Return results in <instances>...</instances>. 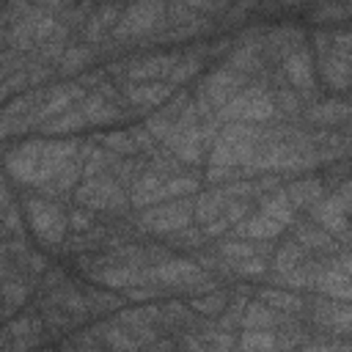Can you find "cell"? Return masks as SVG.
I'll list each match as a JSON object with an SVG mask.
<instances>
[{"label": "cell", "mask_w": 352, "mask_h": 352, "mask_svg": "<svg viewBox=\"0 0 352 352\" xmlns=\"http://www.w3.org/2000/svg\"><path fill=\"white\" fill-rule=\"evenodd\" d=\"M162 245L168 248V250H187V253H195V250H201L204 245H206V236H204V231H201V226H195V223H190V226H184V228H179V231H173V234H168V236H162Z\"/></svg>", "instance_id": "cell-31"}, {"label": "cell", "mask_w": 352, "mask_h": 352, "mask_svg": "<svg viewBox=\"0 0 352 352\" xmlns=\"http://www.w3.org/2000/svg\"><path fill=\"white\" fill-rule=\"evenodd\" d=\"M182 55H179V60H176V66L168 72V77H165V82L176 91V88H182L184 82H190V80H195L198 74H201V69H204V63L206 60H201L198 55H190V52H184V50H179Z\"/></svg>", "instance_id": "cell-32"}, {"label": "cell", "mask_w": 352, "mask_h": 352, "mask_svg": "<svg viewBox=\"0 0 352 352\" xmlns=\"http://www.w3.org/2000/svg\"><path fill=\"white\" fill-rule=\"evenodd\" d=\"M280 72H283V77H286V85L294 88L305 104L322 99V96H319L322 88H319V80H316L314 55H311L308 44L300 47V50H294L292 55H286V58L280 60Z\"/></svg>", "instance_id": "cell-7"}, {"label": "cell", "mask_w": 352, "mask_h": 352, "mask_svg": "<svg viewBox=\"0 0 352 352\" xmlns=\"http://www.w3.org/2000/svg\"><path fill=\"white\" fill-rule=\"evenodd\" d=\"M11 264H14V270H16L19 275H28V278H41V275L50 270V256L28 248L25 253L14 256V258H11Z\"/></svg>", "instance_id": "cell-34"}, {"label": "cell", "mask_w": 352, "mask_h": 352, "mask_svg": "<svg viewBox=\"0 0 352 352\" xmlns=\"http://www.w3.org/2000/svg\"><path fill=\"white\" fill-rule=\"evenodd\" d=\"M349 195H352V184L346 179L308 209V220L316 223L319 228H324L341 248H349V220H346L349 217Z\"/></svg>", "instance_id": "cell-3"}, {"label": "cell", "mask_w": 352, "mask_h": 352, "mask_svg": "<svg viewBox=\"0 0 352 352\" xmlns=\"http://www.w3.org/2000/svg\"><path fill=\"white\" fill-rule=\"evenodd\" d=\"M121 11H124V6H110V3L107 6H96L91 11L88 22L82 25V30L77 33L80 44L99 47L102 41H107L110 33H113V28H116V22H118V16H121Z\"/></svg>", "instance_id": "cell-18"}, {"label": "cell", "mask_w": 352, "mask_h": 352, "mask_svg": "<svg viewBox=\"0 0 352 352\" xmlns=\"http://www.w3.org/2000/svg\"><path fill=\"white\" fill-rule=\"evenodd\" d=\"M33 352H41V346H38V349H33Z\"/></svg>", "instance_id": "cell-47"}, {"label": "cell", "mask_w": 352, "mask_h": 352, "mask_svg": "<svg viewBox=\"0 0 352 352\" xmlns=\"http://www.w3.org/2000/svg\"><path fill=\"white\" fill-rule=\"evenodd\" d=\"M311 294H322V297H330V300L349 302V297H352V280H349V275H344V272H338V270L324 267L322 272H316V275H314Z\"/></svg>", "instance_id": "cell-23"}, {"label": "cell", "mask_w": 352, "mask_h": 352, "mask_svg": "<svg viewBox=\"0 0 352 352\" xmlns=\"http://www.w3.org/2000/svg\"><path fill=\"white\" fill-rule=\"evenodd\" d=\"M283 314L272 311L270 305L258 302V300H248L242 319H239V330H275Z\"/></svg>", "instance_id": "cell-28"}, {"label": "cell", "mask_w": 352, "mask_h": 352, "mask_svg": "<svg viewBox=\"0 0 352 352\" xmlns=\"http://www.w3.org/2000/svg\"><path fill=\"white\" fill-rule=\"evenodd\" d=\"M256 209L261 212V214H267L270 220H275V223H280L283 228H289L297 217H300V212L286 201V195H283V187L280 190H275V192H267V195H261V198H256Z\"/></svg>", "instance_id": "cell-25"}, {"label": "cell", "mask_w": 352, "mask_h": 352, "mask_svg": "<svg viewBox=\"0 0 352 352\" xmlns=\"http://www.w3.org/2000/svg\"><path fill=\"white\" fill-rule=\"evenodd\" d=\"M250 80L245 77V74H239V72H234V69H228V66H214L212 72H206L201 80H198V85L192 88V94H201L214 110H220L226 102H231L245 85H248Z\"/></svg>", "instance_id": "cell-8"}, {"label": "cell", "mask_w": 352, "mask_h": 352, "mask_svg": "<svg viewBox=\"0 0 352 352\" xmlns=\"http://www.w3.org/2000/svg\"><path fill=\"white\" fill-rule=\"evenodd\" d=\"M88 121V126H110V124H118V121H126L132 116V110L121 102H113V99H104L99 94H85L82 102L77 104Z\"/></svg>", "instance_id": "cell-17"}, {"label": "cell", "mask_w": 352, "mask_h": 352, "mask_svg": "<svg viewBox=\"0 0 352 352\" xmlns=\"http://www.w3.org/2000/svg\"><path fill=\"white\" fill-rule=\"evenodd\" d=\"M0 226L6 228V234H25V220H22V204H8L3 212H0Z\"/></svg>", "instance_id": "cell-40"}, {"label": "cell", "mask_w": 352, "mask_h": 352, "mask_svg": "<svg viewBox=\"0 0 352 352\" xmlns=\"http://www.w3.org/2000/svg\"><path fill=\"white\" fill-rule=\"evenodd\" d=\"M118 91H121V99L124 104L132 110V113H140L143 118L151 113V107H162L170 96H173V88L168 82H116Z\"/></svg>", "instance_id": "cell-13"}, {"label": "cell", "mask_w": 352, "mask_h": 352, "mask_svg": "<svg viewBox=\"0 0 352 352\" xmlns=\"http://www.w3.org/2000/svg\"><path fill=\"white\" fill-rule=\"evenodd\" d=\"M0 283H3V280H0Z\"/></svg>", "instance_id": "cell-48"}, {"label": "cell", "mask_w": 352, "mask_h": 352, "mask_svg": "<svg viewBox=\"0 0 352 352\" xmlns=\"http://www.w3.org/2000/svg\"><path fill=\"white\" fill-rule=\"evenodd\" d=\"M248 300H250V297L231 294L228 305H226V308H223V314L214 319V322H217V327H220V330H228V333H236V330H239V319H242V311H245Z\"/></svg>", "instance_id": "cell-36"}, {"label": "cell", "mask_w": 352, "mask_h": 352, "mask_svg": "<svg viewBox=\"0 0 352 352\" xmlns=\"http://www.w3.org/2000/svg\"><path fill=\"white\" fill-rule=\"evenodd\" d=\"M228 228H231V223L220 214L217 220H212V223H206V226H201V231H204V236H206V242L209 239H220V236H226L228 234Z\"/></svg>", "instance_id": "cell-43"}, {"label": "cell", "mask_w": 352, "mask_h": 352, "mask_svg": "<svg viewBox=\"0 0 352 352\" xmlns=\"http://www.w3.org/2000/svg\"><path fill=\"white\" fill-rule=\"evenodd\" d=\"M236 349L239 352H278L275 330H242V336H236Z\"/></svg>", "instance_id": "cell-33"}, {"label": "cell", "mask_w": 352, "mask_h": 352, "mask_svg": "<svg viewBox=\"0 0 352 352\" xmlns=\"http://www.w3.org/2000/svg\"><path fill=\"white\" fill-rule=\"evenodd\" d=\"M231 300V292L228 289H214V292H206V294H198V297H187L184 302L198 314V316H206V319H217L223 314V308L228 305Z\"/></svg>", "instance_id": "cell-30"}, {"label": "cell", "mask_w": 352, "mask_h": 352, "mask_svg": "<svg viewBox=\"0 0 352 352\" xmlns=\"http://www.w3.org/2000/svg\"><path fill=\"white\" fill-rule=\"evenodd\" d=\"M22 214L30 223V231L41 242V248L52 256H60L63 239H66V206L41 195H25L22 198Z\"/></svg>", "instance_id": "cell-1"}, {"label": "cell", "mask_w": 352, "mask_h": 352, "mask_svg": "<svg viewBox=\"0 0 352 352\" xmlns=\"http://www.w3.org/2000/svg\"><path fill=\"white\" fill-rule=\"evenodd\" d=\"M85 126H88V121H85L82 110L74 104V107H69L66 113H60V116L44 121L38 129L44 132V138H60V135H69V132H77V129H85Z\"/></svg>", "instance_id": "cell-29"}, {"label": "cell", "mask_w": 352, "mask_h": 352, "mask_svg": "<svg viewBox=\"0 0 352 352\" xmlns=\"http://www.w3.org/2000/svg\"><path fill=\"white\" fill-rule=\"evenodd\" d=\"M72 195H74L72 198L74 206H85L96 214H126L129 212V195L110 173L82 179Z\"/></svg>", "instance_id": "cell-2"}, {"label": "cell", "mask_w": 352, "mask_h": 352, "mask_svg": "<svg viewBox=\"0 0 352 352\" xmlns=\"http://www.w3.org/2000/svg\"><path fill=\"white\" fill-rule=\"evenodd\" d=\"M85 300H88V311H91V319H104V316H113L118 308L126 305V300L118 294V292H110V289H102V286H85Z\"/></svg>", "instance_id": "cell-26"}, {"label": "cell", "mask_w": 352, "mask_h": 352, "mask_svg": "<svg viewBox=\"0 0 352 352\" xmlns=\"http://www.w3.org/2000/svg\"><path fill=\"white\" fill-rule=\"evenodd\" d=\"M349 113H352V104L344 96H327V99H316L305 104L300 121L314 129H336V126L349 124Z\"/></svg>", "instance_id": "cell-14"}, {"label": "cell", "mask_w": 352, "mask_h": 352, "mask_svg": "<svg viewBox=\"0 0 352 352\" xmlns=\"http://www.w3.org/2000/svg\"><path fill=\"white\" fill-rule=\"evenodd\" d=\"M107 80V74H104V69L102 66H96V69H88V72H82L80 77H74V82L85 91V94H91V91H96L102 82Z\"/></svg>", "instance_id": "cell-42"}, {"label": "cell", "mask_w": 352, "mask_h": 352, "mask_svg": "<svg viewBox=\"0 0 352 352\" xmlns=\"http://www.w3.org/2000/svg\"><path fill=\"white\" fill-rule=\"evenodd\" d=\"M305 258H308V253H305L292 236H286V239H280V242L275 245V250H272V256L267 258V264H270V272L283 275V272L300 267Z\"/></svg>", "instance_id": "cell-27"}, {"label": "cell", "mask_w": 352, "mask_h": 352, "mask_svg": "<svg viewBox=\"0 0 352 352\" xmlns=\"http://www.w3.org/2000/svg\"><path fill=\"white\" fill-rule=\"evenodd\" d=\"M228 270H231V275L239 280H261L267 272H270V264H267V258H261V256H250V258H242V261H236V264H226Z\"/></svg>", "instance_id": "cell-35"}, {"label": "cell", "mask_w": 352, "mask_h": 352, "mask_svg": "<svg viewBox=\"0 0 352 352\" xmlns=\"http://www.w3.org/2000/svg\"><path fill=\"white\" fill-rule=\"evenodd\" d=\"M192 223L195 226H206L212 220H217L226 206H228V198L220 192V187H206V190H198L192 195Z\"/></svg>", "instance_id": "cell-24"}, {"label": "cell", "mask_w": 352, "mask_h": 352, "mask_svg": "<svg viewBox=\"0 0 352 352\" xmlns=\"http://www.w3.org/2000/svg\"><path fill=\"white\" fill-rule=\"evenodd\" d=\"M96 217L99 214L91 212V209H85V206H69L66 209V231L69 234H85V231L94 228Z\"/></svg>", "instance_id": "cell-38"}, {"label": "cell", "mask_w": 352, "mask_h": 352, "mask_svg": "<svg viewBox=\"0 0 352 352\" xmlns=\"http://www.w3.org/2000/svg\"><path fill=\"white\" fill-rule=\"evenodd\" d=\"M126 132H129V138L135 140V146H138V151H140L143 157H148V154L160 146V143L146 132V126H143V124H129V126H126Z\"/></svg>", "instance_id": "cell-41"}, {"label": "cell", "mask_w": 352, "mask_h": 352, "mask_svg": "<svg viewBox=\"0 0 352 352\" xmlns=\"http://www.w3.org/2000/svg\"><path fill=\"white\" fill-rule=\"evenodd\" d=\"M286 228L275 220H270L267 214H261L258 209L253 214H248L245 220H239L236 226L228 228V239H250V242H264V239H278Z\"/></svg>", "instance_id": "cell-19"}, {"label": "cell", "mask_w": 352, "mask_h": 352, "mask_svg": "<svg viewBox=\"0 0 352 352\" xmlns=\"http://www.w3.org/2000/svg\"><path fill=\"white\" fill-rule=\"evenodd\" d=\"M308 41V30L300 28V25H275V28H267L264 38H261V58L264 63L272 69V66H280V60L286 55H292L294 50L305 47Z\"/></svg>", "instance_id": "cell-10"}, {"label": "cell", "mask_w": 352, "mask_h": 352, "mask_svg": "<svg viewBox=\"0 0 352 352\" xmlns=\"http://www.w3.org/2000/svg\"><path fill=\"white\" fill-rule=\"evenodd\" d=\"M198 275H201V270L192 264L190 256H170L168 261H162V264H157V267H148V278H151L154 283H162V286L170 292V297L176 294V289L187 286V283L195 280Z\"/></svg>", "instance_id": "cell-16"}, {"label": "cell", "mask_w": 352, "mask_h": 352, "mask_svg": "<svg viewBox=\"0 0 352 352\" xmlns=\"http://www.w3.org/2000/svg\"><path fill=\"white\" fill-rule=\"evenodd\" d=\"M41 352H58V349H55L52 344H44V346H41Z\"/></svg>", "instance_id": "cell-46"}, {"label": "cell", "mask_w": 352, "mask_h": 352, "mask_svg": "<svg viewBox=\"0 0 352 352\" xmlns=\"http://www.w3.org/2000/svg\"><path fill=\"white\" fill-rule=\"evenodd\" d=\"M192 195L190 198H176V201H165L148 209H140L132 214L135 226L140 234H154V236H168L184 226L192 223Z\"/></svg>", "instance_id": "cell-4"}, {"label": "cell", "mask_w": 352, "mask_h": 352, "mask_svg": "<svg viewBox=\"0 0 352 352\" xmlns=\"http://www.w3.org/2000/svg\"><path fill=\"white\" fill-rule=\"evenodd\" d=\"M289 236L308 253V256H333L338 250H349V248H341L324 228H319L316 223H311L308 217H297L289 228Z\"/></svg>", "instance_id": "cell-15"}, {"label": "cell", "mask_w": 352, "mask_h": 352, "mask_svg": "<svg viewBox=\"0 0 352 352\" xmlns=\"http://www.w3.org/2000/svg\"><path fill=\"white\" fill-rule=\"evenodd\" d=\"M96 60V50L94 47H88V44H80V41H74V44H69L66 50H63V55L55 60V74H60V77H80L82 72H88V66Z\"/></svg>", "instance_id": "cell-22"}, {"label": "cell", "mask_w": 352, "mask_h": 352, "mask_svg": "<svg viewBox=\"0 0 352 352\" xmlns=\"http://www.w3.org/2000/svg\"><path fill=\"white\" fill-rule=\"evenodd\" d=\"M8 204H14V192H11V187H8L6 182H0V212H3Z\"/></svg>", "instance_id": "cell-45"}, {"label": "cell", "mask_w": 352, "mask_h": 352, "mask_svg": "<svg viewBox=\"0 0 352 352\" xmlns=\"http://www.w3.org/2000/svg\"><path fill=\"white\" fill-rule=\"evenodd\" d=\"M82 96H85V91H82L74 80H66V82H50V85H47V94H44V102L30 113L33 126H41L44 121H50V118L66 113L69 107L80 104Z\"/></svg>", "instance_id": "cell-12"}, {"label": "cell", "mask_w": 352, "mask_h": 352, "mask_svg": "<svg viewBox=\"0 0 352 352\" xmlns=\"http://www.w3.org/2000/svg\"><path fill=\"white\" fill-rule=\"evenodd\" d=\"M253 300L270 305L272 311L283 316H305V294H297V292H286L275 286H256Z\"/></svg>", "instance_id": "cell-21"}, {"label": "cell", "mask_w": 352, "mask_h": 352, "mask_svg": "<svg viewBox=\"0 0 352 352\" xmlns=\"http://www.w3.org/2000/svg\"><path fill=\"white\" fill-rule=\"evenodd\" d=\"M239 179H248L242 168H223V165H209V168L201 173V182H206L209 187H223V184H231V182H239Z\"/></svg>", "instance_id": "cell-39"}, {"label": "cell", "mask_w": 352, "mask_h": 352, "mask_svg": "<svg viewBox=\"0 0 352 352\" xmlns=\"http://www.w3.org/2000/svg\"><path fill=\"white\" fill-rule=\"evenodd\" d=\"M41 151H44V138H30L16 146H3V165L16 184H25V187L33 184Z\"/></svg>", "instance_id": "cell-9"}, {"label": "cell", "mask_w": 352, "mask_h": 352, "mask_svg": "<svg viewBox=\"0 0 352 352\" xmlns=\"http://www.w3.org/2000/svg\"><path fill=\"white\" fill-rule=\"evenodd\" d=\"M283 195L297 212H308L316 201H322L327 195V190L319 176H302V179H289L283 184Z\"/></svg>", "instance_id": "cell-20"}, {"label": "cell", "mask_w": 352, "mask_h": 352, "mask_svg": "<svg viewBox=\"0 0 352 352\" xmlns=\"http://www.w3.org/2000/svg\"><path fill=\"white\" fill-rule=\"evenodd\" d=\"M308 16L314 22H344L352 16V3H324V6H311Z\"/></svg>", "instance_id": "cell-37"}, {"label": "cell", "mask_w": 352, "mask_h": 352, "mask_svg": "<svg viewBox=\"0 0 352 352\" xmlns=\"http://www.w3.org/2000/svg\"><path fill=\"white\" fill-rule=\"evenodd\" d=\"M80 143H82L80 138H44V151H41V160H38V168H36L30 190H38L50 179H55V173L77 154Z\"/></svg>", "instance_id": "cell-11"}, {"label": "cell", "mask_w": 352, "mask_h": 352, "mask_svg": "<svg viewBox=\"0 0 352 352\" xmlns=\"http://www.w3.org/2000/svg\"><path fill=\"white\" fill-rule=\"evenodd\" d=\"M140 352H176V338L173 336H160L154 344L140 346Z\"/></svg>", "instance_id": "cell-44"}, {"label": "cell", "mask_w": 352, "mask_h": 352, "mask_svg": "<svg viewBox=\"0 0 352 352\" xmlns=\"http://www.w3.org/2000/svg\"><path fill=\"white\" fill-rule=\"evenodd\" d=\"M305 319L316 330H322L333 338H349V330H352L349 302L330 300V297H322V294H305Z\"/></svg>", "instance_id": "cell-6"}, {"label": "cell", "mask_w": 352, "mask_h": 352, "mask_svg": "<svg viewBox=\"0 0 352 352\" xmlns=\"http://www.w3.org/2000/svg\"><path fill=\"white\" fill-rule=\"evenodd\" d=\"M349 50H352L349 28H333V50L314 58L316 80L330 91H338V94L349 91Z\"/></svg>", "instance_id": "cell-5"}]
</instances>
